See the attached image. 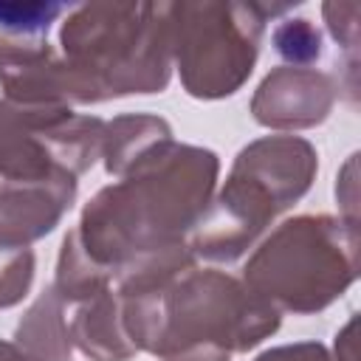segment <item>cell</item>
<instances>
[{
  "instance_id": "6da1fadb",
  "label": "cell",
  "mask_w": 361,
  "mask_h": 361,
  "mask_svg": "<svg viewBox=\"0 0 361 361\" xmlns=\"http://www.w3.org/2000/svg\"><path fill=\"white\" fill-rule=\"evenodd\" d=\"M113 290L138 353L161 361H231L282 324V313L240 276L197 268L186 243L133 259Z\"/></svg>"
},
{
  "instance_id": "7a4b0ae2",
  "label": "cell",
  "mask_w": 361,
  "mask_h": 361,
  "mask_svg": "<svg viewBox=\"0 0 361 361\" xmlns=\"http://www.w3.org/2000/svg\"><path fill=\"white\" fill-rule=\"evenodd\" d=\"M220 158L209 147L164 141L82 209V248L116 274L138 257L186 243L214 197Z\"/></svg>"
},
{
  "instance_id": "3957f363",
  "label": "cell",
  "mask_w": 361,
  "mask_h": 361,
  "mask_svg": "<svg viewBox=\"0 0 361 361\" xmlns=\"http://www.w3.org/2000/svg\"><path fill=\"white\" fill-rule=\"evenodd\" d=\"M73 104L161 93L172 79V3H82L59 28Z\"/></svg>"
},
{
  "instance_id": "277c9868",
  "label": "cell",
  "mask_w": 361,
  "mask_h": 361,
  "mask_svg": "<svg viewBox=\"0 0 361 361\" xmlns=\"http://www.w3.org/2000/svg\"><path fill=\"white\" fill-rule=\"evenodd\" d=\"M358 276V226L330 214H296L265 234L243 265V282L279 313L330 307Z\"/></svg>"
},
{
  "instance_id": "5b68a950",
  "label": "cell",
  "mask_w": 361,
  "mask_h": 361,
  "mask_svg": "<svg viewBox=\"0 0 361 361\" xmlns=\"http://www.w3.org/2000/svg\"><path fill=\"white\" fill-rule=\"evenodd\" d=\"M265 23V3H172V68L183 90L203 102L237 93L257 65Z\"/></svg>"
},
{
  "instance_id": "8992f818",
  "label": "cell",
  "mask_w": 361,
  "mask_h": 361,
  "mask_svg": "<svg viewBox=\"0 0 361 361\" xmlns=\"http://www.w3.org/2000/svg\"><path fill=\"white\" fill-rule=\"evenodd\" d=\"M341 96L338 79L319 68H274L251 96V116L257 124L293 133L310 130L330 118Z\"/></svg>"
},
{
  "instance_id": "52a82bcc",
  "label": "cell",
  "mask_w": 361,
  "mask_h": 361,
  "mask_svg": "<svg viewBox=\"0 0 361 361\" xmlns=\"http://www.w3.org/2000/svg\"><path fill=\"white\" fill-rule=\"evenodd\" d=\"M319 172V152L302 135H262L245 144L234 164L231 175L248 180L259 195H265L276 212H288L296 200H302Z\"/></svg>"
},
{
  "instance_id": "ba28073f",
  "label": "cell",
  "mask_w": 361,
  "mask_h": 361,
  "mask_svg": "<svg viewBox=\"0 0 361 361\" xmlns=\"http://www.w3.org/2000/svg\"><path fill=\"white\" fill-rule=\"evenodd\" d=\"M0 90L23 107H71V73L62 54L42 37L0 34Z\"/></svg>"
},
{
  "instance_id": "9c48e42d",
  "label": "cell",
  "mask_w": 361,
  "mask_h": 361,
  "mask_svg": "<svg viewBox=\"0 0 361 361\" xmlns=\"http://www.w3.org/2000/svg\"><path fill=\"white\" fill-rule=\"evenodd\" d=\"M79 180L59 172L45 180L0 183V245L31 248V243L51 234L71 212Z\"/></svg>"
},
{
  "instance_id": "30bf717a",
  "label": "cell",
  "mask_w": 361,
  "mask_h": 361,
  "mask_svg": "<svg viewBox=\"0 0 361 361\" xmlns=\"http://www.w3.org/2000/svg\"><path fill=\"white\" fill-rule=\"evenodd\" d=\"M68 330H71V344L90 361H133L138 355V347L133 344L124 327L121 302L113 285L73 305Z\"/></svg>"
},
{
  "instance_id": "8fae6325",
  "label": "cell",
  "mask_w": 361,
  "mask_h": 361,
  "mask_svg": "<svg viewBox=\"0 0 361 361\" xmlns=\"http://www.w3.org/2000/svg\"><path fill=\"white\" fill-rule=\"evenodd\" d=\"M164 141H172V127L161 116L124 113L104 121V135H102L104 172L113 178H124L135 164H141Z\"/></svg>"
},
{
  "instance_id": "7c38bea8",
  "label": "cell",
  "mask_w": 361,
  "mask_h": 361,
  "mask_svg": "<svg viewBox=\"0 0 361 361\" xmlns=\"http://www.w3.org/2000/svg\"><path fill=\"white\" fill-rule=\"evenodd\" d=\"M14 344L37 361H71L73 344L68 330V305L48 285L14 327Z\"/></svg>"
},
{
  "instance_id": "4fadbf2b",
  "label": "cell",
  "mask_w": 361,
  "mask_h": 361,
  "mask_svg": "<svg viewBox=\"0 0 361 361\" xmlns=\"http://www.w3.org/2000/svg\"><path fill=\"white\" fill-rule=\"evenodd\" d=\"M51 285L59 293V299L68 307H73V305L102 293L107 285H113V274L107 268H102L96 259H90V254L82 248L76 228H71L59 245L56 274H54Z\"/></svg>"
},
{
  "instance_id": "5bb4252c",
  "label": "cell",
  "mask_w": 361,
  "mask_h": 361,
  "mask_svg": "<svg viewBox=\"0 0 361 361\" xmlns=\"http://www.w3.org/2000/svg\"><path fill=\"white\" fill-rule=\"evenodd\" d=\"M274 51L290 68H313L324 54V37L307 17H285L271 31Z\"/></svg>"
},
{
  "instance_id": "9a60e30c",
  "label": "cell",
  "mask_w": 361,
  "mask_h": 361,
  "mask_svg": "<svg viewBox=\"0 0 361 361\" xmlns=\"http://www.w3.org/2000/svg\"><path fill=\"white\" fill-rule=\"evenodd\" d=\"M324 23L330 37L336 39V45L344 54V90L350 96V102L355 104L358 96V3L347 0V3H324L322 6Z\"/></svg>"
},
{
  "instance_id": "2e32d148",
  "label": "cell",
  "mask_w": 361,
  "mask_h": 361,
  "mask_svg": "<svg viewBox=\"0 0 361 361\" xmlns=\"http://www.w3.org/2000/svg\"><path fill=\"white\" fill-rule=\"evenodd\" d=\"M68 11L71 6L48 3V0H25V3L0 0V28L8 31V37H42Z\"/></svg>"
},
{
  "instance_id": "e0dca14e",
  "label": "cell",
  "mask_w": 361,
  "mask_h": 361,
  "mask_svg": "<svg viewBox=\"0 0 361 361\" xmlns=\"http://www.w3.org/2000/svg\"><path fill=\"white\" fill-rule=\"evenodd\" d=\"M37 257L31 248L0 245V310L20 305L34 285Z\"/></svg>"
},
{
  "instance_id": "ac0fdd59",
  "label": "cell",
  "mask_w": 361,
  "mask_h": 361,
  "mask_svg": "<svg viewBox=\"0 0 361 361\" xmlns=\"http://www.w3.org/2000/svg\"><path fill=\"white\" fill-rule=\"evenodd\" d=\"M254 361H333V353L319 341H293L259 353Z\"/></svg>"
},
{
  "instance_id": "d6986e66",
  "label": "cell",
  "mask_w": 361,
  "mask_h": 361,
  "mask_svg": "<svg viewBox=\"0 0 361 361\" xmlns=\"http://www.w3.org/2000/svg\"><path fill=\"white\" fill-rule=\"evenodd\" d=\"M355 324H358V319L350 316V322L336 333L333 361H355Z\"/></svg>"
},
{
  "instance_id": "ffe728a7",
  "label": "cell",
  "mask_w": 361,
  "mask_h": 361,
  "mask_svg": "<svg viewBox=\"0 0 361 361\" xmlns=\"http://www.w3.org/2000/svg\"><path fill=\"white\" fill-rule=\"evenodd\" d=\"M0 361H37L34 355H28L23 347H17L14 341L0 338Z\"/></svg>"
}]
</instances>
